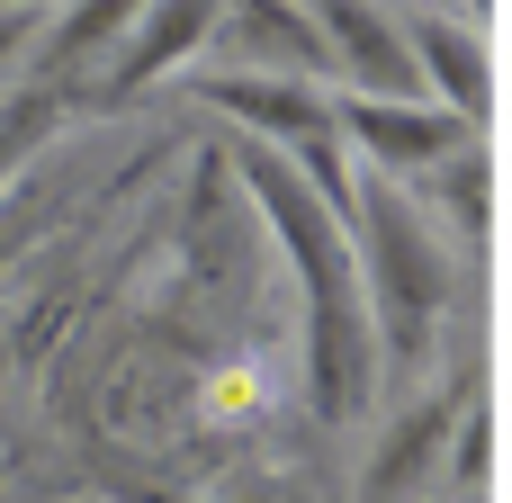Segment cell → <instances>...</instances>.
<instances>
[{
    "label": "cell",
    "instance_id": "6da1fadb",
    "mask_svg": "<svg viewBox=\"0 0 512 503\" xmlns=\"http://www.w3.org/2000/svg\"><path fill=\"white\" fill-rule=\"evenodd\" d=\"M234 162H243V189L261 198L279 252L297 261V288H306V396H315L324 423H351V414L369 405V351H378V333H369V297H360L351 225H342V216H333L279 153L243 144Z\"/></svg>",
    "mask_w": 512,
    "mask_h": 503
},
{
    "label": "cell",
    "instance_id": "7a4b0ae2",
    "mask_svg": "<svg viewBox=\"0 0 512 503\" xmlns=\"http://www.w3.org/2000/svg\"><path fill=\"white\" fill-rule=\"evenodd\" d=\"M351 252H360V297H369L378 360L423 369L441 351V297H450L441 234L423 225V207L396 180H360L351 189Z\"/></svg>",
    "mask_w": 512,
    "mask_h": 503
},
{
    "label": "cell",
    "instance_id": "3957f363",
    "mask_svg": "<svg viewBox=\"0 0 512 503\" xmlns=\"http://www.w3.org/2000/svg\"><path fill=\"white\" fill-rule=\"evenodd\" d=\"M342 144L360 162H378V180L396 171H450L459 153H477V135L441 108V99H333Z\"/></svg>",
    "mask_w": 512,
    "mask_h": 503
},
{
    "label": "cell",
    "instance_id": "277c9868",
    "mask_svg": "<svg viewBox=\"0 0 512 503\" xmlns=\"http://www.w3.org/2000/svg\"><path fill=\"white\" fill-rule=\"evenodd\" d=\"M405 45H414L423 90H441V108L477 135L486 108H495V54H486V27H477V18H441V9H414V18H405Z\"/></svg>",
    "mask_w": 512,
    "mask_h": 503
},
{
    "label": "cell",
    "instance_id": "5b68a950",
    "mask_svg": "<svg viewBox=\"0 0 512 503\" xmlns=\"http://www.w3.org/2000/svg\"><path fill=\"white\" fill-rule=\"evenodd\" d=\"M315 27H324V54H333L351 81H369L360 99H432L423 72H414V45H405V18H396V9H351V0H333V9H315Z\"/></svg>",
    "mask_w": 512,
    "mask_h": 503
},
{
    "label": "cell",
    "instance_id": "8992f818",
    "mask_svg": "<svg viewBox=\"0 0 512 503\" xmlns=\"http://www.w3.org/2000/svg\"><path fill=\"white\" fill-rule=\"evenodd\" d=\"M216 36V9L180 0V9H135V27L117 36V63H108V99H135L153 72H171L180 54H198Z\"/></svg>",
    "mask_w": 512,
    "mask_h": 503
},
{
    "label": "cell",
    "instance_id": "52a82bcc",
    "mask_svg": "<svg viewBox=\"0 0 512 503\" xmlns=\"http://www.w3.org/2000/svg\"><path fill=\"white\" fill-rule=\"evenodd\" d=\"M468 405H477V387H441V396H423V405L387 432V450L369 459V495H405L423 468H441V441H459Z\"/></svg>",
    "mask_w": 512,
    "mask_h": 503
},
{
    "label": "cell",
    "instance_id": "ba28073f",
    "mask_svg": "<svg viewBox=\"0 0 512 503\" xmlns=\"http://www.w3.org/2000/svg\"><path fill=\"white\" fill-rule=\"evenodd\" d=\"M234 36L261 45V54H288V63H333L315 9H306V18H297V9H234Z\"/></svg>",
    "mask_w": 512,
    "mask_h": 503
},
{
    "label": "cell",
    "instance_id": "9c48e42d",
    "mask_svg": "<svg viewBox=\"0 0 512 503\" xmlns=\"http://www.w3.org/2000/svg\"><path fill=\"white\" fill-rule=\"evenodd\" d=\"M54 117H63V99H54V90H9V99H0V180L36 153L45 135H54Z\"/></svg>",
    "mask_w": 512,
    "mask_h": 503
},
{
    "label": "cell",
    "instance_id": "30bf717a",
    "mask_svg": "<svg viewBox=\"0 0 512 503\" xmlns=\"http://www.w3.org/2000/svg\"><path fill=\"white\" fill-rule=\"evenodd\" d=\"M441 198H450L459 234H486V153H459V162L441 171Z\"/></svg>",
    "mask_w": 512,
    "mask_h": 503
},
{
    "label": "cell",
    "instance_id": "8fae6325",
    "mask_svg": "<svg viewBox=\"0 0 512 503\" xmlns=\"http://www.w3.org/2000/svg\"><path fill=\"white\" fill-rule=\"evenodd\" d=\"M450 450H459V486H486V450H495V441H486V405H468V423H459Z\"/></svg>",
    "mask_w": 512,
    "mask_h": 503
},
{
    "label": "cell",
    "instance_id": "7c38bea8",
    "mask_svg": "<svg viewBox=\"0 0 512 503\" xmlns=\"http://www.w3.org/2000/svg\"><path fill=\"white\" fill-rule=\"evenodd\" d=\"M252 405H261V387H252V369H225V378L207 387V414H216V423H234V414H252Z\"/></svg>",
    "mask_w": 512,
    "mask_h": 503
},
{
    "label": "cell",
    "instance_id": "4fadbf2b",
    "mask_svg": "<svg viewBox=\"0 0 512 503\" xmlns=\"http://www.w3.org/2000/svg\"><path fill=\"white\" fill-rule=\"evenodd\" d=\"M27 36H36V9H0V63H9Z\"/></svg>",
    "mask_w": 512,
    "mask_h": 503
}]
</instances>
